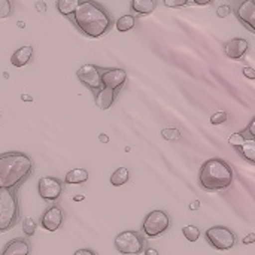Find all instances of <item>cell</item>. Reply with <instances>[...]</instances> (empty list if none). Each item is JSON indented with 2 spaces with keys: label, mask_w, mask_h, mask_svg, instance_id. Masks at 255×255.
<instances>
[{
  "label": "cell",
  "mask_w": 255,
  "mask_h": 255,
  "mask_svg": "<svg viewBox=\"0 0 255 255\" xmlns=\"http://www.w3.org/2000/svg\"><path fill=\"white\" fill-rule=\"evenodd\" d=\"M70 19L82 34L91 39L105 36L114 25V18L106 7L93 0L81 1Z\"/></svg>",
  "instance_id": "obj_1"
},
{
  "label": "cell",
  "mask_w": 255,
  "mask_h": 255,
  "mask_svg": "<svg viewBox=\"0 0 255 255\" xmlns=\"http://www.w3.org/2000/svg\"><path fill=\"white\" fill-rule=\"evenodd\" d=\"M33 172V160L24 152L0 155V190L18 188Z\"/></svg>",
  "instance_id": "obj_2"
},
{
  "label": "cell",
  "mask_w": 255,
  "mask_h": 255,
  "mask_svg": "<svg viewBox=\"0 0 255 255\" xmlns=\"http://www.w3.org/2000/svg\"><path fill=\"white\" fill-rule=\"evenodd\" d=\"M235 172L232 166L223 158H211L200 167L199 184L203 190L217 193L229 188L233 184Z\"/></svg>",
  "instance_id": "obj_3"
},
{
  "label": "cell",
  "mask_w": 255,
  "mask_h": 255,
  "mask_svg": "<svg viewBox=\"0 0 255 255\" xmlns=\"http://www.w3.org/2000/svg\"><path fill=\"white\" fill-rule=\"evenodd\" d=\"M19 220V205L13 190H0V233L9 232Z\"/></svg>",
  "instance_id": "obj_4"
},
{
  "label": "cell",
  "mask_w": 255,
  "mask_h": 255,
  "mask_svg": "<svg viewBox=\"0 0 255 255\" xmlns=\"http://www.w3.org/2000/svg\"><path fill=\"white\" fill-rule=\"evenodd\" d=\"M114 245L121 255H139L145 251V238L140 232L126 230L115 238Z\"/></svg>",
  "instance_id": "obj_5"
},
{
  "label": "cell",
  "mask_w": 255,
  "mask_h": 255,
  "mask_svg": "<svg viewBox=\"0 0 255 255\" xmlns=\"http://www.w3.org/2000/svg\"><path fill=\"white\" fill-rule=\"evenodd\" d=\"M170 227V218L164 211H152L146 215L142 224V233L145 238L154 239L167 232Z\"/></svg>",
  "instance_id": "obj_6"
},
{
  "label": "cell",
  "mask_w": 255,
  "mask_h": 255,
  "mask_svg": "<svg viewBox=\"0 0 255 255\" xmlns=\"http://www.w3.org/2000/svg\"><path fill=\"white\" fill-rule=\"evenodd\" d=\"M206 241L218 251H230L236 245V235L224 226H214L206 230Z\"/></svg>",
  "instance_id": "obj_7"
},
{
  "label": "cell",
  "mask_w": 255,
  "mask_h": 255,
  "mask_svg": "<svg viewBox=\"0 0 255 255\" xmlns=\"http://www.w3.org/2000/svg\"><path fill=\"white\" fill-rule=\"evenodd\" d=\"M39 196L49 203H55L63 194V182L54 176H43L37 184Z\"/></svg>",
  "instance_id": "obj_8"
},
{
  "label": "cell",
  "mask_w": 255,
  "mask_h": 255,
  "mask_svg": "<svg viewBox=\"0 0 255 255\" xmlns=\"http://www.w3.org/2000/svg\"><path fill=\"white\" fill-rule=\"evenodd\" d=\"M100 75H102V69L96 64H84L76 72V76L81 81V84H84L87 88H90L94 93L103 88Z\"/></svg>",
  "instance_id": "obj_9"
},
{
  "label": "cell",
  "mask_w": 255,
  "mask_h": 255,
  "mask_svg": "<svg viewBox=\"0 0 255 255\" xmlns=\"http://www.w3.org/2000/svg\"><path fill=\"white\" fill-rule=\"evenodd\" d=\"M100 78H102L103 88H109V90L118 93L127 81V72L124 69H117V67L102 69Z\"/></svg>",
  "instance_id": "obj_10"
},
{
  "label": "cell",
  "mask_w": 255,
  "mask_h": 255,
  "mask_svg": "<svg viewBox=\"0 0 255 255\" xmlns=\"http://www.w3.org/2000/svg\"><path fill=\"white\" fill-rule=\"evenodd\" d=\"M64 220V214L63 209L58 205H52L51 208H48L42 218H40V226L46 230V232H57Z\"/></svg>",
  "instance_id": "obj_11"
},
{
  "label": "cell",
  "mask_w": 255,
  "mask_h": 255,
  "mask_svg": "<svg viewBox=\"0 0 255 255\" xmlns=\"http://www.w3.org/2000/svg\"><path fill=\"white\" fill-rule=\"evenodd\" d=\"M236 18L251 31L255 33V3L251 0L242 1L238 4L236 10Z\"/></svg>",
  "instance_id": "obj_12"
},
{
  "label": "cell",
  "mask_w": 255,
  "mask_h": 255,
  "mask_svg": "<svg viewBox=\"0 0 255 255\" xmlns=\"http://www.w3.org/2000/svg\"><path fill=\"white\" fill-rule=\"evenodd\" d=\"M250 49V43L247 39L242 37H233L224 45V52L232 60H241Z\"/></svg>",
  "instance_id": "obj_13"
},
{
  "label": "cell",
  "mask_w": 255,
  "mask_h": 255,
  "mask_svg": "<svg viewBox=\"0 0 255 255\" xmlns=\"http://www.w3.org/2000/svg\"><path fill=\"white\" fill-rule=\"evenodd\" d=\"M30 244L25 239H13L3 248L1 255H28L30 254Z\"/></svg>",
  "instance_id": "obj_14"
},
{
  "label": "cell",
  "mask_w": 255,
  "mask_h": 255,
  "mask_svg": "<svg viewBox=\"0 0 255 255\" xmlns=\"http://www.w3.org/2000/svg\"><path fill=\"white\" fill-rule=\"evenodd\" d=\"M117 94H118L117 91H112V90H109V88H102V90L96 91L94 99H96L97 108H100V109H103V111L109 109V108L114 105V102H115V99H117Z\"/></svg>",
  "instance_id": "obj_15"
},
{
  "label": "cell",
  "mask_w": 255,
  "mask_h": 255,
  "mask_svg": "<svg viewBox=\"0 0 255 255\" xmlns=\"http://www.w3.org/2000/svg\"><path fill=\"white\" fill-rule=\"evenodd\" d=\"M31 55H33V48H31L30 45H24V46L18 48V49L12 54V57H10V64H12L13 67H24V66L30 61Z\"/></svg>",
  "instance_id": "obj_16"
},
{
  "label": "cell",
  "mask_w": 255,
  "mask_h": 255,
  "mask_svg": "<svg viewBox=\"0 0 255 255\" xmlns=\"http://www.w3.org/2000/svg\"><path fill=\"white\" fill-rule=\"evenodd\" d=\"M130 6L136 15H149L154 12L157 3L154 0H133Z\"/></svg>",
  "instance_id": "obj_17"
},
{
  "label": "cell",
  "mask_w": 255,
  "mask_h": 255,
  "mask_svg": "<svg viewBox=\"0 0 255 255\" xmlns=\"http://www.w3.org/2000/svg\"><path fill=\"white\" fill-rule=\"evenodd\" d=\"M88 181V172L85 169H72L64 176V184H84Z\"/></svg>",
  "instance_id": "obj_18"
},
{
  "label": "cell",
  "mask_w": 255,
  "mask_h": 255,
  "mask_svg": "<svg viewBox=\"0 0 255 255\" xmlns=\"http://www.w3.org/2000/svg\"><path fill=\"white\" fill-rule=\"evenodd\" d=\"M250 164L255 163V140H245L241 146L235 148Z\"/></svg>",
  "instance_id": "obj_19"
},
{
  "label": "cell",
  "mask_w": 255,
  "mask_h": 255,
  "mask_svg": "<svg viewBox=\"0 0 255 255\" xmlns=\"http://www.w3.org/2000/svg\"><path fill=\"white\" fill-rule=\"evenodd\" d=\"M81 1L78 0H58L57 1V9L61 15L67 16V18H72L73 12L76 10V7L79 6Z\"/></svg>",
  "instance_id": "obj_20"
},
{
  "label": "cell",
  "mask_w": 255,
  "mask_h": 255,
  "mask_svg": "<svg viewBox=\"0 0 255 255\" xmlns=\"http://www.w3.org/2000/svg\"><path fill=\"white\" fill-rule=\"evenodd\" d=\"M128 178H130V173H128V169L127 167H118L112 175H111V184L114 187H121L124 184L128 182Z\"/></svg>",
  "instance_id": "obj_21"
},
{
  "label": "cell",
  "mask_w": 255,
  "mask_h": 255,
  "mask_svg": "<svg viewBox=\"0 0 255 255\" xmlns=\"http://www.w3.org/2000/svg\"><path fill=\"white\" fill-rule=\"evenodd\" d=\"M114 24H115L118 31H123V33L124 31H130L136 25V18H134V15H123Z\"/></svg>",
  "instance_id": "obj_22"
},
{
  "label": "cell",
  "mask_w": 255,
  "mask_h": 255,
  "mask_svg": "<svg viewBox=\"0 0 255 255\" xmlns=\"http://www.w3.org/2000/svg\"><path fill=\"white\" fill-rule=\"evenodd\" d=\"M182 233L185 236V239L188 242H197L199 238H200V229L196 227V226H187L182 229Z\"/></svg>",
  "instance_id": "obj_23"
},
{
  "label": "cell",
  "mask_w": 255,
  "mask_h": 255,
  "mask_svg": "<svg viewBox=\"0 0 255 255\" xmlns=\"http://www.w3.org/2000/svg\"><path fill=\"white\" fill-rule=\"evenodd\" d=\"M22 232H24V235L27 238H31L34 235V232H36V223H34L33 218L27 217V218L22 220Z\"/></svg>",
  "instance_id": "obj_24"
},
{
  "label": "cell",
  "mask_w": 255,
  "mask_h": 255,
  "mask_svg": "<svg viewBox=\"0 0 255 255\" xmlns=\"http://www.w3.org/2000/svg\"><path fill=\"white\" fill-rule=\"evenodd\" d=\"M161 136H163L166 140L172 142V140L181 139V131H179L178 128H164V130L161 131Z\"/></svg>",
  "instance_id": "obj_25"
},
{
  "label": "cell",
  "mask_w": 255,
  "mask_h": 255,
  "mask_svg": "<svg viewBox=\"0 0 255 255\" xmlns=\"http://www.w3.org/2000/svg\"><path fill=\"white\" fill-rule=\"evenodd\" d=\"M12 15V3L9 0H0V19Z\"/></svg>",
  "instance_id": "obj_26"
},
{
  "label": "cell",
  "mask_w": 255,
  "mask_h": 255,
  "mask_svg": "<svg viewBox=\"0 0 255 255\" xmlns=\"http://www.w3.org/2000/svg\"><path fill=\"white\" fill-rule=\"evenodd\" d=\"M227 120H229L227 112L220 111V112H217V114H214V115L211 117V124H212V126H220V124H224Z\"/></svg>",
  "instance_id": "obj_27"
},
{
  "label": "cell",
  "mask_w": 255,
  "mask_h": 255,
  "mask_svg": "<svg viewBox=\"0 0 255 255\" xmlns=\"http://www.w3.org/2000/svg\"><path fill=\"white\" fill-rule=\"evenodd\" d=\"M244 142H245V137L241 134V131H239V133H235V134H232V136L229 137V143H230L232 146H235V148L241 146Z\"/></svg>",
  "instance_id": "obj_28"
},
{
  "label": "cell",
  "mask_w": 255,
  "mask_h": 255,
  "mask_svg": "<svg viewBox=\"0 0 255 255\" xmlns=\"http://www.w3.org/2000/svg\"><path fill=\"white\" fill-rule=\"evenodd\" d=\"M232 13V7L229 6V4H223V6H220L218 9H217V15L220 16V18H226V16H229Z\"/></svg>",
  "instance_id": "obj_29"
},
{
  "label": "cell",
  "mask_w": 255,
  "mask_h": 255,
  "mask_svg": "<svg viewBox=\"0 0 255 255\" xmlns=\"http://www.w3.org/2000/svg\"><path fill=\"white\" fill-rule=\"evenodd\" d=\"M164 6L167 7H181V6H187V1L185 0H181V1H175V0H164Z\"/></svg>",
  "instance_id": "obj_30"
},
{
  "label": "cell",
  "mask_w": 255,
  "mask_h": 255,
  "mask_svg": "<svg viewBox=\"0 0 255 255\" xmlns=\"http://www.w3.org/2000/svg\"><path fill=\"white\" fill-rule=\"evenodd\" d=\"M242 72H244V75H245L248 79H251V81L255 79V70L253 69V67H244V70H242Z\"/></svg>",
  "instance_id": "obj_31"
},
{
  "label": "cell",
  "mask_w": 255,
  "mask_h": 255,
  "mask_svg": "<svg viewBox=\"0 0 255 255\" xmlns=\"http://www.w3.org/2000/svg\"><path fill=\"white\" fill-rule=\"evenodd\" d=\"M73 255H97L94 251H91V250H88V248H81V250H78L76 253Z\"/></svg>",
  "instance_id": "obj_32"
},
{
  "label": "cell",
  "mask_w": 255,
  "mask_h": 255,
  "mask_svg": "<svg viewBox=\"0 0 255 255\" xmlns=\"http://www.w3.org/2000/svg\"><path fill=\"white\" fill-rule=\"evenodd\" d=\"M255 242V235L254 233H250L245 239H244V245H251Z\"/></svg>",
  "instance_id": "obj_33"
},
{
  "label": "cell",
  "mask_w": 255,
  "mask_h": 255,
  "mask_svg": "<svg viewBox=\"0 0 255 255\" xmlns=\"http://www.w3.org/2000/svg\"><path fill=\"white\" fill-rule=\"evenodd\" d=\"M212 0H196V1H187V4H211Z\"/></svg>",
  "instance_id": "obj_34"
},
{
  "label": "cell",
  "mask_w": 255,
  "mask_h": 255,
  "mask_svg": "<svg viewBox=\"0 0 255 255\" xmlns=\"http://www.w3.org/2000/svg\"><path fill=\"white\" fill-rule=\"evenodd\" d=\"M143 253H145V255H160V253L154 248H145Z\"/></svg>",
  "instance_id": "obj_35"
},
{
  "label": "cell",
  "mask_w": 255,
  "mask_h": 255,
  "mask_svg": "<svg viewBox=\"0 0 255 255\" xmlns=\"http://www.w3.org/2000/svg\"><path fill=\"white\" fill-rule=\"evenodd\" d=\"M36 7H37L40 12H45V10H46V4H45L43 1H39V3H36Z\"/></svg>",
  "instance_id": "obj_36"
},
{
  "label": "cell",
  "mask_w": 255,
  "mask_h": 255,
  "mask_svg": "<svg viewBox=\"0 0 255 255\" xmlns=\"http://www.w3.org/2000/svg\"><path fill=\"white\" fill-rule=\"evenodd\" d=\"M99 140L103 142V143H108V142H109V137H108L106 134H100V136H99Z\"/></svg>",
  "instance_id": "obj_37"
},
{
  "label": "cell",
  "mask_w": 255,
  "mask_h": 255,
  "mask_svg": "<svg viewBox=\"0 0 255 255\" xmlns=\"http://www.w3.org/2000/svg\"><path fill=\"white\" fill-rule=\"evenodd\" d=\"M200 208V202H193V205L190 206V209L191 211H194V209H199Z\"/></svg>",
  "instance_id": "obj_38"
},
{
  "label": "cell",
  "mask_w": 255,
  "mask_h": 255,
  "mask_svg": "<svg viewBox=\"0 0 255 255\" xmlns=\"http://www.w3.org/2000/svg\"><path fill=\"white\" fill-rule=\"evenodd\" d=\"M82 199H84L82 196H76V197H75V200H82Z\"/></svg>",
  "instance_id": "obj_39"
}]
</instances>
